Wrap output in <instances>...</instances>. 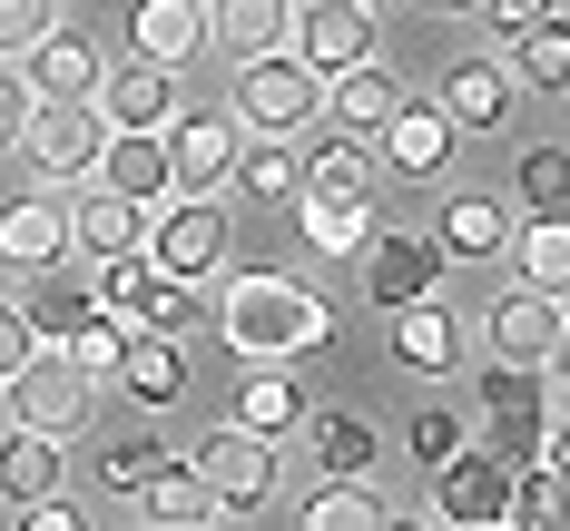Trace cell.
Masks as SVG:
<instances>
[{
	"label": "cell",
	"mask_w": 570,
	"mask_h": 531,
	"mask_svg": "<svg viewBox=\"0 0 570 531\" xmlns=\"http://www.w3.org/2000/svg\"><path fill=\"white\" fill-rule=\"evenodd\" d=\"M217 335H227V354H246V364H295V354L335 345V305L305 286V276H227Z\"/></svg>",
	"instance_id": "obj_1"
},
{
	"label": "cell",
	"mask_w": 570,
	"mask_h": 531,
	"mask_svg": "<svg viewBox=\"0 0 570 531\" xmlns=\"http://www.w3.org/2000/svg\"><path fill=\"white\" fill-rule=\"evenodd\" d=\"M99 374H79L69 364V345H30V364L20 374H0V404H10V423H30V433H59V443H79L89 423H99Z\"/></svg>",
	"instance_id": "obj_2"
},
{
	"label": "cell",
	"mask_w": 570,
	"mask_h": 531,
	"mask_svg": "<svg viewBox=\"0 0 570 531\" xmlns=\"http://www.w3.org/2000/svg\"><path fill=\"white\" fill-rule=\"evenodd\" d=\"M197 482H207V502H217V522H256L266 502L285 492V472H276V443L266 433H246V423H217V433H197Z\"/></svg>",
	"instance_id": "obj_3"
},
{
	"label": "cell",
	"mask_w": 570,
	"mask_h": 531,
	"mask_svg": "<svg viewBox=\"0 0 570 531\" xmlns=\"http://www.w3.org/2000/svg\"><path fill=\"white\" fill-rule=\"evenodd\" d=\"M227 109L246 128H276V138H305V128H325V69H305L295 50H256L236 59V89Z\"/></svg>",
	"instance_id": "obj_4"
},
{
	"label": "cell",
	"mask_w": 570,
	"mask_h": 531,
	"mask_svg": "<svg viewBox=\"0 0 570 531\" xmlns=\"http://www.w3.org/2000/svg\"><path fill=\"white\" fill-rule=\"evenodd\" d=\"M541 364H502V354H482V374H472V443H492L502 463H531V443H541Z\"/></svg>",
	"instance_id": "obj_5"
},
{
	"label": "cell",
	"mask_w": 570,
	"mask_h": 531,
	"mask_svg": "<svg viewBox=\"0 0 570 531\" xmlns=\"http://www.w3.org/2000/svg\"><path fill=\"white\" fill-rule=\"evenodd\" d=\"M423 482H433V492H423V522H453V531H502L512 522V463H502L492 443L443 453Z\"/></svg>",
	"instance_id": "obj_6"
},
{
	"label": "cell",
	"mask_w": 570,
	"mask_h": 531,
	"mask_svg": "<svg viewBox=\"0 0 570 531\" xmlns=\"http://www.w3.org/2000/svg\"><path fill=\"white\" fill-rule=\"evenodd\" d=\"M246 118L236 109H177L168 118V197H227Z\"/></svg>",
	"instance_id": "obj_7"
},
{
	"label": "cell",
	"mask_w": 570,
	"mask_h": 531,
	"mask_svg": "<svg viewBox=\"0 0 570 531\" xmlns=\"http://www.w3.org/2000/svg\"><path fill=\"white\" fill-rule=\"evenodd\" d=\"M99 148H109L99 99H40V109H30V128H20V158L50 177V187H79V177L99 168Z\"/></svg>",
	"instance_id": "obj_8"
},
{
	"label": "cell",
	"mask_w": 570,
	"mask_h": 531,
	"mask_svg": "<svg viewBox=\"0 0 570 531\" xmlns=\"http://www.w3.org/2000/svg\"><path fill=\"white\" fill-rule=\"evenodd\" d=\"M148 256H158L168 276H187V286H207V276L227 266V197H158Z\"/></svg>",
	"instance_id": "obj_9"
},
{
	"label": "cell",
	"mask_w": 570,
	"mask_h": 531,
	"mask_svg": "<svg viewBox=\"0 0 570 531\" xmlns=\"http://www.w3.org/2000/svg\"><path fill=\"white\" fill-rule=\"evenodd\" d=\"M354 276H364L374 315H403V305H423V295L443 286V246L433 236H403V227H374L364 256H354Z\"/></svg>",
	"instance_id": "obj_10"
},
{
	"label": "cell",
	"mask_w": 570,
	"mask_h": 531,
	"mask_svg": "<svg viewBox=\"0 0 570 531\" xmlns=\"http://www.w3.org/2000/svg\"><path fill=\"white\" fill-rule=\"evenodd\" d=\"M433 109L453 118L462 138H502L521 109V79H512V59L502 50H462L453 69H443V89H433Z\"/></svg>",
	"instance_id": "obj_11"
},
{
	"label": "cell",
	"mask_w": 570,
	"mask_h": 531,
	"mask_svg": "<svg viewBox=\"0 0 570 531\" xmlns=\"http://www.w3.org/2000/svg\"><path fill=\"white\" fill-rule=\"evenodd\" d=\"M453 148H462V128L433 99H394V118L374 128V168L403 177V187H433V177L453 168Z\"/></svg>",
	"instance_id": "obj_12"
},
{
	"label": "cell",
	"mask_w": 570,
	"mask_h": 531,
	"mask_svg": "<svg viewBox=\"0 0 570 531\" xmlns=\"http://www.w3.org/2000/svg\"><path fill=\"white\" fill-rule=\"evenodd\" d=\"M561 305H570V295H541V286H521V276H512V286L472 315V335H482V354H502V364H551Z\"/></svg>",
	"instance_id": "obj_13"
},
{
	"label": "cell",
	"mask_w": 570,
	"mask_h": 531,
	"mask_svg": "<svg viewBox=\"0 0 570 531\" xmlns=\"http://www.w3.org/2000/svg\"><path fill=\"white\" fill-rule=\"evenodd\" d=\"M148 217H158V207L118 197L109 177H79V187H69V266H99V256L148 246Z\"/></svg>",
	"instance_id": "obj_14"
},
{
	"label": "cell",
	"mask_w": 570,
	"mask_h": 531,
	"mask_svg": "<svg viewBox=\"0 0 570 531\" xmlns=\"http://www.w3.org/2000/svg\"><path fill=\"white\" fill-rule=\"evenodd\" d=\"M20 69H30V89H40V99H99V79H109V50H99V30H79V20H50V30L20 50Z\"/></svg>",
	"instance_id": "obj_15"
},
{
	"label": "cell",
	"mask_w": 570,
	"mask_h": 531,
	"mask_svg": "<svg viewBox=\"0 0 570 531\" xmlns=\"http://www.w3.org/2000/svg\"><path fill=\"white\" fill-rule=\"evenodd\" d=\"M285 50L335 79V69H354V59H374V10H364V0H305L295 30H285Z\"/></svg>",
	"instance_id": "obj_16"
},
{
	"label": "cell",
	"mask_w": 570,
	"mask_h": 531,
	"mask_svg": "<svg viewBox=\"0 0 570 531\" xmlns=\"http://www.w3.org/2000/svg\"><path fill=\"white\" fill-rule=\"evenodd\" d=\"M177 109H187L177 69H158V59H109V79H99V118L109 128H168Z\"/></svg>",
	"instance_id": "obj_17"
},
{
	"label": "cell",
	"mask_w": 570,
	"mask_h": 531,
	"mask_svg": "<svg viewBox=\"0 0 570 531\" xmlns=\"http://www.w3.org/2000/svg\"><path fill=\"white\" fill-rule=\"evenodd\" d=\"M285 217H295V236H305V256H315V266H354V256H364V236L384 227V207H374V197H295Z\"/></svg>",
	"instance_id": "obj_18"
},
{
	"label": "cell",
	"mask_w": 570,
	"mask_h": 531,
	"mask_svg": "<svg viewBox=\"0 0 570 531\" xmlns=\"http://www.w3.org/2000/svg\"><path fill=\"white\" fill-rule=\"evenodd\" d=\"M384 325H394V364H403V374H423V384L462 374V315L443 305V295L403 305V315H384Z\"/></svg>",
	"instance_id": "obj_19"
},
{
	"label": "cell",
	"mask_w": 570,
	"mask_h": 531,
	"mask_svg": "<svg viewBox=\"0 0 570 531\" xmlns=\"http://www.w3.org/2000/svg\"><path fill=\"white\" fill-rule=\"evenodd\" d=\"M295 433H305V463L335 472V482H364V472L384 463V433H374L364 413H344V404H315Z\"/></svg>",
	"instance_id": "obj_20"
},
{
	"label": "cell",
	"mask_w": 570,
	"mask_h": 531,
	"mask_svg": "<svg viewBox=\"0 0 570 531\" xmlns=\"http://www.w3.org/2000/svg\"><path fill=\"white\" fill-rule=\"evenodd\" d=\"M20 315H30V335H40V345H69V335L99 315V286H79V276H69V256H50V266H30V276H20Z\"/></svg>",
	"instance_id": "obj_21"
},
{
	"label": "cell",
	"mask_w": 570,
	"mask_h": 531,
	"mask_svg": "<svg viewBox=\"0 0 570 531\" xmlns=\"http://www.w3.org/2000/svg\"><path fill=\"white\" fill-rule=\"evenodd\" d=\"M109 384H128L148 413H168L177 394H187V345H177L168 325H128V345H118V374Z\"/></svg>",
	"instance_id": "obj_22"
},
{
	"label": "cell",
	"mask_w": 570,
	"mask_h": 531,
	"mask_svg": "<svg viewBox=\"0 0 570 531\" xmlns=\"http://www.w3.org/2000/svg\"><path fill=\"white\" fill-rule=\"evenodd\" d=\"M69 482V453H59V433H30V423H10L0 433V512H30L40 492Z\"/></svg>",
	"instance_id": "obj_23"
},
{
	"label": "cell",
	"mask_w": 570,
	"mask_h": 531,
	"mask_svg": "<svg viewBox=\"0 0 570 531\" xmlns=\"http://www.w3.org/2000/svg\"><path fill=\"white\" fill-rule=\"evenodd\" d=\"M50 256H69V207L59 197H0V266L30 276Z\"/></svg>",
	"instance_id": "obj_24"
},
{
	"label": "cell",
	"mask_w": 570,
	"mask_h": 531,
	"mask_svg": "<svg viewBox=\"0 0 570 531\" xmlns=\"http://www.w3.org/2000/svg\"><path fill=\"white\" fill-rule=\"evenodd\" d=\"M433 246H443V256H462V266H492V256L512 246V207H502L492 187H462V197H443Z\"/></svg>",
	"instance_id": "obj_25"
},
{
	"label": "cell",
	"mask_w": 570,
	"mask_h": 531,
	"mask_svg": "<svg viewBox=\"0 0 570 531\" xmlns=\"http://www.w3.org/2000/svg\"><path fill=\"white\" fill-rule=\"evenodd\" d=\"M128 40H138V59H158V69L207 59V0H138L128 10Z\"/></svg>",
	"instance_id": "obj_26"
},
{
	"label": "cell",
	"mask_w": 570,
	"mask_h": 531,
	"mask_svg": "<svg viewBox=\"0 0 570 531\" xmlns=\"http://www.w3.org/2000/svg\"><path fill=\"white\" fill-rule=\"evenodd\" d=\"M512 276L521 286H541V295H570V207H531L512 227Z\"/></svg>",
	"instance_id": "obj_27"
},
{
	"label": "cell",
	"mask_w": 570,
	"mask_h": 531,
	"mask_svg": "<svg viewBox=\"0 0 570 531\" xmlns=\"http://www.w3.org/2000/svg\"><path fill=\"white\" fill-rule=\"evenodd\" d=\"M118 197H138V207H158L168 197V128H109V148H99V168Z\"/></svg>",
	"instance_id": "obj_28"
},
{
	"label": "cell",
	"mask_w": 570,
	"mask_h": 531,
	"mask_svg": "<svg viewBox=\"0 0 570 531\" xmlns=\"http://www.w3.org/2000/svg\"><path fill=\"white\" fill-rule=\"evenodd\" d=\"M403 99V79L384 69V59H354V69H335L325 79V128H354V138H374L384 118H394Z\"/></svg>",
	"instance_id": "obj_29"
},
{
	"label": "cell",
	"mask_w": 570,
	"mask_h": 531,
	"mask_svg": "<svg viewBox=\"0 0 570 531\" xmlns=\"http://www.w3.org/2000/svg\"><path fill=\"white\" fill-rule=\"evenodd\" d=\"M227 187H236V197H256V207H295V187H305V148L276 138V128H246Z\"/></svg>",
	"instance_id": "obj_30"
},
{
	"label": "cell",
	"mask_w": 570,
	"mask_h": 531,
	"mask_svg": "<svg viewBox=\"0 0 570 531\" xmlns=\"http://www.w3.org/2000/svg\"><path fill=\"white\" fill-rule=\"evenodd\" d=\"M285 30H295V0H207V50L217 59L285 50Z\"/></svg>",
	"instance_id": "obj_31"
},
{
	"label": "cell",
	"mask_w": 570,
	"mask_h": 531,
	"mask_svg": "<svg viewBox=\"0 0 570 531\" xmlns=\"http://www.w3.org/2000/svg\"><path fill=\"white\" fill-rule=\"evenodd\" d=\"M502 59H512L521 89H541V99H561L570 89V20L561 10H541V20H521L512 40H502Z\"/></svg>",
	"instance_id": "obj_32"
},
{
	"label": "cell",
	"mask_w": 570,
	"mask_h": 531,
	"mask_svg": "<svg viewBox=\"0 0 570 531\" xmlns=\"http://www.w3.org/2000/svg\"><path fill=\"white\" fill-rule=\"evenodd\" d=\"M374 138H354V128H335V138H315L305 148V187L295 197H374Z\"/></svg>",
	"instance_id": "obj_33"
},
{
	"label": "cell",
	"mask_w": 570,
	"mask_h": 531,
	"mask_svg": "<svg viewBox=\"0 0 570 531\" xmlns=\"http://www.w3.org/2000/svg\"><path fill=\"white\" fill-rule=\"evenodd\" d=\"M138 512H148V522H168V531L217 522V502H207V482H197V463H187V453H158V463H148V482H138Z\"/></svg>",
	"instance_id": "obj_34"
},
{
	"label": "cell",
	"mask_w": 570,
	"mask_h": 531,
	"mask_svg": "<svg viewBox=\"0 0 570 531\" xmlns=\"http://www.w3.org/2000/svg\"><path fill=\"white\" fill-rule=\"evenodd\" d=\"M236 423H246V433H266V443H285V433L305 423L295 374H285V364H246V384H236Z\"/></svg>",
	"instance_id": "obj_35"
},
{
	"label": "cell",
	"mask_w": 570,
	"mask_h": 531,
	"mask_svg": "<svg viewBox=\"0 0 570 531\" xmlns=\"http://www.w3.org/2000/svg\"><path fill=\"white\" fill-rule=\"evenodd\" d=\"M305 522H315V531H384L394 512H384V492H364V482H335V472H325V482L305 492Z\"/></svg>",
	"instance_id": "obj_36"
},
{
	"label": "cell",
	"mask_w": 570,
	"mask_h": 531,
	"mask_svg": "<svg viewBox=\"0 0 570 531\" xmlns=\"http://www.w3.org/2000/svg\"><path fill=\"white\" fill-rule=\"evenodd\" d=\"M512 522H521V531H561V522H570V482L541 463V453L512 463Z\"/></svg>",
	"instance_id": "obj_37"
},
{
	"label": "cell",
	"mask_w": 570,
	"mask_h": 531,
	"mask_svg": "<svg viewBox=\"0 0 570 531\" xmlns=\"http://www.w3.org/2000/svg\"><path fill=\"white\" fill-rule=\"evenodd\" d=\"M512 197L521 207H570V148H521V168H512Z\"/></svg>",
	"instance_id": "obj_38"
},
{
	"label": "cell",
	"mask_w": 570,
	"mask_h": 531,
	"mask_svg": "<svg viewBox=\"0 0 570 531\" xmlns=\"http://www.w3.org/2000/svg\"><path fill=\"white\" fill-rule=\"evenodd\" d=\"M462 443H472V423H462L453 404H423V413H413V423H403V453H413V463H423V472L443 463V453H462Z\"/></svg>",
	"instance_id": "obj_39"
},
{
	"label": "cell",
	"mask_w": 570,
	"mask_h": 531,
	"mask_svg": "<svg viewBox=\"0 0 570 531\" xmlns=\"http://www.w3.org/2000/svg\"><path fill=\"white\" fill-rule=\"evenodd\" d=\"M148 463H158V443H99V492H118V502H138V482H148Z\"/></svg>",
	"instance_id": "obj_40"
},
{
	"label": "cell",
	"mask_w": 570,
	"mask_h": 531,
	"mask_svg": "<svg viewBox=\"0 0 570 531\" xmlns=\"http://www.w3.org/2000/svg\"><path fill=\"white\" fill-rule=\"evenodd\" d=\"M30 109H40L30 69H20V59H0V148H20V128H30Z\"/></svg>",
	"instance_id": "obj_41"
},
{
	"label": "cell",
	"mask_w": 570,
	"mask_h": 531,
	"mask_svg": "<svg viewBox=\"0 0 570 531\" xmlns=\"http://www.w3.org/2000/svg\"><path fill=\"white\" fill-rule=\"evenodd\" d=\"M50 20H59V0H0V59H20Z\"/></svg>",
	"instance_id": "obj_42"
},
{
	"label": "cell",
	"mask_w": 570,
	"mask_h": 531,
	"mask_svg": "<svg viewBox=\"0 0 570 531\" xmlns=\"http://www.w3.org/2000/svg\"><path fill=\"white\" fill-rule=\"evenodd\" d=\"M30 345H40V335H30L20 295H0V374H20V364H30Z\"/></svg>",
	"instance_id": "obj_43"
},
{
	"label": "cell",
	"mask_w": 570,
	"mask_h": 531,
	"mask_svg": "<svg viewBox=\"0 0 570 531\" xmlns=\"http://www.w3.org/2000/svg\"><path fill=\"white\" fill-rule=\"evenodd\" d=\"M531 453H541V463L570 482V404H561V413H541V443H531Z\"/></svg>",
	"instance_id": "obj_44"
},
{
	"label": "cell",
	"mask_w": 570,
	"mask_h": 531,
	"mask_svg": "<svg viewBox=\"0 0 570 531\" xmlns=\"http://www.w3.org/2000/svg\"><path fill=\"white\" fill-rule=\"evenodd\" d=\"M472 10H482V20H492V30H502V40H512L521 20H541V10H551V0H472Z\"/></svg>",
	"instance_id": "obj_45"
},
{
	"label": "cell",
	"mask_w": 570,
	"mask_h": 531,
	"mask_svg": "<svg viewBox=\"0 0 570 531\" xmlns=\"http://www.w3.org/2000/svg\"><path fill=\"white\" fill-rule=\"evenodd\" d=\"M551 374H561V394H570V305H561V335H551Z\"/></svg>",
	"instance_id": "obj_46"
},
{
	"label": "cell",
	"mask_w": 570,
	"mask_h": 531,
	"mask_svg": "<svg viewBox=\"0 0 570 531\" xmlns=\"http://www.w3.org/2000/svg\"><path fill=\"white\" fill-rule=\"evenodd\" d=\"M443 10H472V0H443Z\"/></svg>",
	"instance_id": "obj_47"
},
{
	"label": "cell",
	"mask_w": 570,
	"mask_h": 531,
	"mask_svg": "<svg viewBox=\"0 0 570 531\" xmlns=\"http://www.w3.org/2000/svg\"><path fill=\"white\" fill-rule=\"evenodd\" d=\"M364 10H374V0H364Z\"/></svg>",
	"instance_id": "obj_48"
}]
</instances>
